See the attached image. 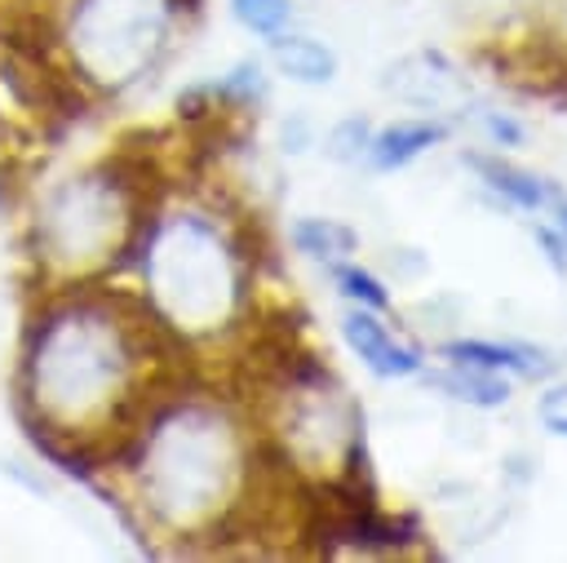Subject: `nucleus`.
Masks as SVG:
<instances>
[{
  "instance_id": "f257e3e1",
  "label": "nucleus",
  "mask_w": 567,
  "mask_h": 563,
  "mask_svg": "<svg viewBox=\"0 0 567 563\" xmlns=\"http://www.w3.org/2000/svg\"><path fill=\"white\" fill-rule=\"evenodd\" d=\"M142 359L137 324H124L102 301H71L53 310L27 355V390L35 412L66 434H84L133 403Z\"/></svg>"
},
{
  "instance_id": "f03ea898",
  "label": "nucleus",
  "mask_w": 567,
  "mask_h": 563,
  "mask_svg": "<svg viewBox=\"0 0 567 563\" xmlns=\"http://www.w3.org/2000/svg\"><path fill=\"white\" fill-rule=\"evenodd\" d=\"M239 439L217 408L177 403L142 439V497L168 523H199L230 497Z\"/></svg>"
},
{
  "instance_id": "7ed1b4c3",
  "label": "nucleus",
  "mask_w": 567,
  "mask_h": 563,
  "mask_svg": "<svg viewBox=\"0 0 567 563\" xmlns=\"http://www.w3.org/2000/svg\"><path fill=\"white\" fill-rule=\"evenodd\" d=\"M142 275L164 324L190 332L226 324L239 301V262L226 235L199 213H182L146 239Z\"/></svg>"
},
{
  "instance_id": "20e7f679",
  "label": "nucleus",
  "mask_w": 567,
  "mask_h": 563,
  "mask_svg": "<svg viewBox=\"0 0 567 563\" xmlns=\"http://www.w3.org/2000/svg\"><path fill=\"white\" fill-rule=\"evenodd\" d=\"M133 231H137V217H133L128 182L120 173H102V168H89V173L62 182L35 217L40 253L66 270L106 262L111 253H120L128 244Z\"/></svg>"
},
{
  "instance_id": "39448f33",
  "label": "nucleus",
  "mask_w": 567,
  "mask_h": 563,
  "mask_svg": "<svg viewBox=\"0 0 567 563\" xmlns=\"http://www.w3.org/2000/svg\"><path fill=\"white\" fill-rule=\"evenodd\" d=\"M168 18L173 0H71L66 44L93 84L124 89L164 49Z\"/></svg>"
},
{
  "instance_id": "423d86ee",
  "label": "nucleus",
  "mask_w": 567,
  "mask_h": 563,
  "mask_svg": "<svg viewBox=\"0 0 567 563\" xmlns=\"http://www.w3.org/2000/svg\"><path fill=\"white\" fill-rule=\"evenodd\" d=\"M341 337H346V346L377 372V377H416L425 364H421V355L416 350H408V346H399L394 341V332L377 319V310H368V306H350L346 315H341Z\"/></svg>"
},
{
  "instance_id": "0eeeda50",
  "label": "nucleus",
  "mask_w": 567,
  "mask_h": 563,
  "mask_svg": "<svg viewBox=\"0 0 567 563\" xmlns=\"http://www.w3.org/2000/svg\"><path fill=\"white\" fill-rule=\"evenodd\" d=\"M465 164L483 177V186H487V191L505 195L514 208L536 213V208H545V204H558V199H563L545 177H536V173H527V168H518V164H509V160H501V155H478V151H470V155H465Z\"/></svg>"
},
{
  "instance_id": "6e6552de",
  "label": "nucleus",
  "mask_w": 567,
  "mask_h": 563,
  "mask_svg": "<svg viewBox=\"0 0 567 563\" xmlns=\"http://www.w3.org/2000/svg\"><path fill=\"white\" fill-rule=\"evenodd\" d=\"M439 355L447 364H465V368H483V372H518V377H545L549 359L532 355L527 346H505V341H478V337H461V341H443Z\"/></svg>"
},
{
  "instance_id": "1a4fd4ad",
  "label": "nucleus",
  "mask_w": 567,
  "mask_h": 563,
  "mask_svg": "<svg viewBox=\"0 0 567 563\" xmlns=\"http://www.w3.org/2000/svg\"><path fill=\"white\" fill-rule=\"evenodd\" d=\"M447 137V129L443 124H434V120H399V124H390V129H381V133H372V142H368V164L372 168H381V173H390V168H403V164H412L416 155H425L434 142H443Z\"/></svg>"
},
{
  "instance_id": "9d476101",
  "label": "nucleus",
  "mask_w": 567,
  "mask_h": 563,
  "mask_svg": "<svg viewBox=\"0 0 567 563\" xmlns=\"http://www.w3.org/2000/svg\"><path fill=\"white\" fill-rule=\"evenodd\" d=\"M270 58L297 84H328L337 75V53L323 40H315V35H288V31H279V35H270Z\"/></svg>"
},
{
  "instance_id": "9b49d317",
  "label": "nucleus",
  "mask_w": 567,
  "mask_h": 563,
  "mask_svg": "<svg viewBox=\"0 0 567 563\" xmlns=\"http://www.w3.org/2000/svg\"><path fill=\"white\" fill-rule=\"evenodd\" d=\"M425 381L470 408H501L509 399V386L501 381V372H483V368H465V364H447L443 372H430Z\"/></svg>"
},
{
  "instance_id": "f8f14e48",
  "label": "nucleus",
  "mask_w": 567,
  "mask_h": 563,
  "mask_svg": "<svg viewBox=\"0 0 567 563\" xmlns=\"http://www.w3.org/2000/svg\"><path fill=\"white\" fill-rule=\"evenodd\" d=\"M288 235H292L297 253H306L315 262H337V257L354 253V244H359V235L337 217H297Z\"/></svg>"
},
{
  "instance_id": "ddd939ff",
  "label": "nucleus",
  "mask_w": 567,
  "mask_h": 563,
  "mask_svg": "<svg viewBox=\"0 0 567 563\" xmlns=\"http://www.w3.org/2000/svg\"><path fill=\"white\" fill-rule=\"evenodd\" d=\"M332 284L341 288V297H350L354 306H368V310H390V293L385 284L363 270V266H350V262H332Z\"/></svg>"
},
{
  "instance_id": "4468645a",
  "label": "nucleus",
  "mask_w": 567,
  "mask_h": 563,
  "mask_svg": "<svg viewBox=\"0 0 567 563\" xmlns=\"http://www.w3.org/2000/svg\"><path fill=\"white\" fill-rule=\"evenodd\" d=\"M368 142H372V124H368L363 115H346V120H337V124L328 129L323 151H328L337 164H354V160H363Z\"/></svg>"
},
{
  "instance_id": "2eb2a0df",
  "label": "nucleus",
  "mask_w": 567,
  "mask_h": 563,
  "mask_svg": "<svg viewBox=\"0 0 567 563\" xmlns=\"http://www.w3.org/2000/svg\"><path fill=\"white\" fill-rule=\"evenodd\" d=\"M235 18L252 31V35H279L288 22H292V4L288 0H230Z\"/></svg>"
},
{
  "instance_id": "dca6fc26",
  "label": "nucleus",
  "mask_w": 567,
  "mask_h": 563,
  "mask_svg": "<svg viewBox=\"0 0 567 563\" xmlns=\"http://www.w3.org/2000/svg\"><path fill=\"white\" fill-rule=\"evenodd\" d=\"M540 421H545L549 434H563L567 439V386H558V390H549L540 399Z\"/></svg>"
},
{
  "instance_id": "f3484780",
  "label": "nucleus",
  "mask_w": 567,
  "mask_h": 563,
  "mask_svg": "<svg viewBox=\"0 0 567 563\" xmlns=\"http://www.w3.org/2000/svg\"><path fill=\"white\" fill-rule=\"evenodd\" d=\"M483 129H487V137H492L496 146H518V142H523V129H518V120H509V115L483 111Z\"/></svg>"
},
{
  "instance_id": "a211bd4d",
  "label": "nucleus",
  "mask_w": 567,
  "mask_h": 563,
  "mask_svg": "<svg viewBox=\"0 0 567 563\" xmlns=\"http://www.w3.org/2000/svg\"><path fill=\"white\" fill-rule=\"evenodd\" d=\"M554 208H558V239H563V248H567V199H558Z\"/></svg>"
}]
</instances>
